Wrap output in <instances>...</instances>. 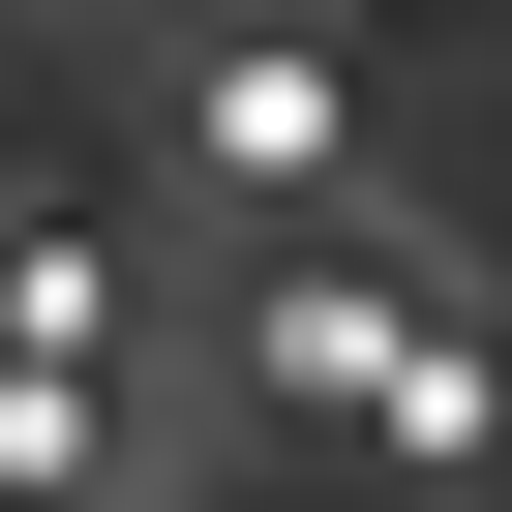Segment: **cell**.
<instances>
[{"mask_svg":"<svg viewBox=\"0 0 512 512\" xmlns=\"http://www.w3.org/2000/svg\"><path fill=\"white\" fill-rule=\"evenodd\" d=\"M241 362H272L302 422H392V452H482L512 392L452 362V302H392V272H272V302H241Z\"/></svg>","mask_w":512,"mask_h":512,"instance_id":"1","label":"cell"},{"mask_svg":"<svg viewBox=\"0 0 512 512\" xmlns=\"http://www.w3.org/2000/svg\"><path fill=\"white\" fill-rule=\"evenodd\" d=\"M181 151H211V181H362V91H332L302 31H241V61L181 91Z\"/></svg>","mask_w":512,"mask_h":512,"instance_id":"2","label":"cell"}]
</instances>
